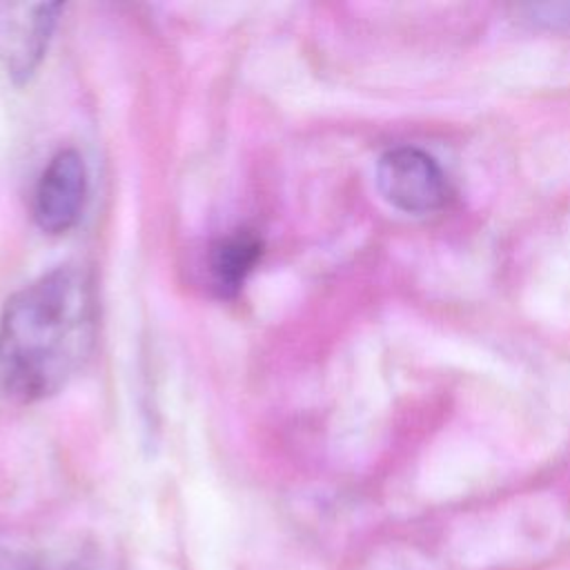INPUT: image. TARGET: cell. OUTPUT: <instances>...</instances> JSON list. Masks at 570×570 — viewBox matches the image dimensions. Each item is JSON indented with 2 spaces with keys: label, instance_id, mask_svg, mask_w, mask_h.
<instances>
[{
  "label": "cell",
  "instance_id": "obj_3",
  "mask_svg": "<svg viewBox=\"0 0 570 570\" xmlns=\"http://www.w3.org/2000/svg\"><path fill=\"white\" fill-rule=\"evenodd\" d=\"M87 200V167L76 149L58 151L42 169L33 191V218L45 234L69 232Z\"/></svg>",
  "mask_w": 570,
  "mask_h": 570
},
{
  "label": "cell",
  "instance_id": "obj_4",
  "mask_svg": "<svg viewBox=\"0 0 570 570\" xmlns=\"http://www.w3.org/2000/svg\"><path fill=\"white\" fill-rule=\"evenodd\" d=\"M263 254V240L252 229H236L218 238L209 252V269L220 294H236Z\"/></svg>",
  "mask_w": 570,
  "mask_h": 570
},
{
  "label": "cell",
  "instance_id": "obj_6",
  "mask_svg": "<svg viewBox=\"0 0 570 570\" xmlns=\"http://www.w3.org/2000/svg\"><path fill=\"white\" fill-rule=\"evenodd\" d=\"M0 570H42V566L22 552L0 548Z\"/></svg>",
  "mask_w": 570,
  "mask_h": 570
},
{
  "label": "cell",
  "instance_id": "obj_5",
  "mask_svg": "<svg viewBox=\"0 0 570 570\" xmlns=\"http://www.w3.org/2000/svg\"><path fill=\"white\" fill-rule=\"evenodd\" d=\"M60 9H62L60 4H38L31 9L27 24L16 38V47L9 60V71L16 80H27L40 65L47 51V45L51 40Z\"/></svg>",
  "mask_w": 570,
  "mask_h": 570
},
{
  "label": "cell",
  "instance_id": "obj_1",
  "mask_svg": "<svg viewBox=\"0 0 570 570\" xmlns=\"http://www.w3.org/2000/svg\"><path fill=\"white\" fill-rule=\"evenodd\" d=\"M96 336V294L78 265H60L18 289L0 314V390L33 403L62 390Z\"/></svg>",
  "mask_w": 570,
  "mask_h": 570
},
{
  "label": "cell",
  "instance_id": "obj_2",
  "mask_svg": "<svg viewBox=\"0 0 570 570\" xmlns=\"http://www.w3.org/2000/svg\"><path fill=\"white\" fill-rule=\"evenodd\" d=\"M376 187L396 209L428 214L445 205L448 180L439 163L416 147H396L376 163Z\"/></svg>",
  "mask_w": 570,
  "mask_h": 570
}]
</instances>
